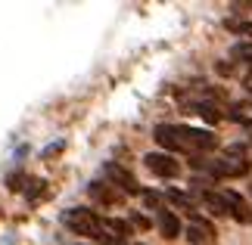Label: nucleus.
<instances>
[{"mask_svg": "<svg viewBox=\"0 0 252 245\" xmlns=\"http://www.w3.org/2000/svg\"><path fill=\"white\" fill-rule=\"evenodd\" d=\"M156 143L168 152H209L218 146V136L202 127H187V124H159L156 127Z\"/></svg>", "mask_w": 252, "mask_h": 245, "instance_id": "f257e3e1", "label": "nucleus"}, {"mask_svg": "<svg viewBox=\"0 0 252 245\" xmlns=\"http://www.w3.org/2000/svg\"><path fill=\"white\" fill-rule=\"evenodd\" d=\"M63 223L69 230H75L78 236H94V239H103V220L96 218L91 208H69L63 214Z\"/></svg>", "mask_w": 252, "mask_h": 245, "instance_id": "f03ea898", "label": "nucleus"}, {"mask_svg": "<svg viewBox=\"0 0 252 245\" xmlns=\"http://www.w3.org/2000/svg\"><path fill=\"white\" fill-rule=\"evenodd\" d=\"M143 164L156 174V177H165V180H171V177H178L181 174V164H178V159L174 155H168V152H150L147 159H143Z\"/></svg>", "mask_w": 252, "mask_h": 245, "instance_id": "7ed1b4c3", "label": "nucleus"}, {"mask_svg": "<svg viewBox=\"0 0 252 245\" xmlns=\"http://www.w3.org/2000/svg\"><path fill=\"white\" fill-rule=\"evenodd\" d=\"M199 168L212 171L215 177H243V174L249 171V162H237V159H224V162H196Z\"/></svg>", "mask_w": 252, "mask_h": 245, "instance_id": "20e7f679", "label": "nucleus"}, {"mask_svg": "<svg viewBox=\"0 0 252 245\" xmlns=\"http://www.w3.org/2000/svg\"><path fill=\"white\" fill-rule=\"evenodd\" d=\"M106 177H109L115 186H119L122 192H131V195H134V192H140V183L134 180V174H128V171L122 168V164H115V162L106 164Z\"/></svg>", "mask_w": 252, "mask_h": 245, "instance_id": "39448f33", "label": "nucleus"}, {"mask_svg": "<svg viewBox=\"0 0 252 245\" xmlns=\"http://www.w3.org/2000/svg\"><path fill=\"white\" fill-rule=\"evenodd\" d=\"M187 239L193 245H209V242H215V227L209 220H202L199 214H193V223L187 227Z\"/></svg>", "mask_w": 252, "mask_h": 245, "instance_id": "423d86ee", "label": "nucleus"}, {"mask_svg": "<svg viewBox=\"0 0 252 245\" xmlns=\"http://www.w3.org/2000/svg\"><path fill=\"white\" fill-rule=\"evenodd\" d=\"M221 195H224V202H227V208H230V218H234V220H240V223H249V220H252V214H249V208H246V202L240 199L237 192L224 190Z\"/></svg>", "mask_w": 252, "mask_h": 245, "instance_id": "0eeeda50", "label": "nucleus"}, {"mask_svg": "<svg viewBox=\"0 0 252 245\" xmlns=\"http://www.w3.org/2000/svg\"><path fill=\"white\" fill-rule=\"evenodd\" d=\"M159 230H162V236H165V239H178V233H181L178 214L168 211V208H162V211H159Z\"/></svg>", "mask_w": 252, "mask_h": 245, "instance_id": "6e6552de", "label": "nucleus"}, {"mask_svg": "<svg viewBox=\"0 0 252 245\" xmlns=\"http://www.w3.org/2000/svg\"><path fill=\"white\" fill-rule=\"evenodd\" d=\"M202 202H206L209 205V211L212 214H230V208H227V202H224V195H221V192H202Z\"/></svg>", "mask_w": 252, "mask_h": 245, "instance_id": "1a4fd4ad", "label": "nucleus"}, {"mask_svg": "<svg viewBox=\"0 0 252 245\" xmlns=\"http://www.w3.org/2000/svg\"><path fill=\"white\" fill-rule=\"evenodd\" d=\"M91 195L96 202H106V205H112V202H119V192H112L106 183H91Z\"/></svg>", "mask_w": 252, "mask_h": 245, "instance_id": "9d476101", "label": "nucleus"}, {"mask_svg": "<svg viewBox=\"0 0 252 245\" xmlns=\"http://www.w3.org/2000/svg\"><path fill=\"white\" fill-rule=\"evenodd\" d=\"M103 230H106V233H115V239H125V236H131V227H128L125 220H115V218L103 220Z\"/></svg>", "mask_w": 252, "mask_h": 245, "instance_id": "9b49d317", "label": "nucleus"}, {"mask_svg": "<svg viewBox=\"0 0 252 245\" xmlns=\"http://www.w3.org/2000/svg\"><path fill=\"white\" fill-rule=\"evenodd\" d=\"M143 202H147L150 208H159V205H162V195H156V192H143ZM159 211H162V208H159Z\"/></svg>", "mask_w": 252, "mask_h": 245, "instance_id": "f8f14e48", "label": "nucleus"}, {"mask_svg": "<svg viewBox=\"0 0 252 245\" xmlns=\"http://www.w3.org/2000/svg\"><path fill=\"white\" fill-rule=\"evenodd\" d=\"M100 245H125V239H115V236H109V233L103 230V239H100Z\"/></svg>", "mask_w": 252, "mask_h": 245, "instance_id": "ddd939ff", "label": "nucleus"}, {"mask_svg": "<svg viewBox=\"0 0 252 245\" xmlns=\"http://www.w3.org/2000/svg\"><path fill=\"white\" fill-rule=\"evenodd\" d=\"M230 28H234V31H240V34H252V25H249V22H240V25L230 22Z\"/></svg>", "mask_w": 252, "mask_h": 245, "instance_id": "4468645a", "label": "nucleus"}]
</instances>
